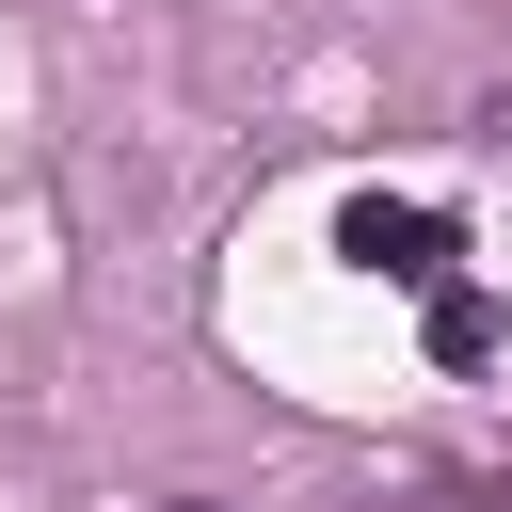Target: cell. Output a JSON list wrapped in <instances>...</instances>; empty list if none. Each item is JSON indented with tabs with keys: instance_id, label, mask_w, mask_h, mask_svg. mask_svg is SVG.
Returning <instances> with one entry per match:
<instances>
[{
	"instance_id": "6da1fadb",
	"label": "cell",
	"mask_w": 512,
	"mask_h": 512,
	"mask_svg": "<svg viewBox=\"0 0 512 512\" xmlns=\"http://www.w3.org/2000/svg\"><path fill=\"white\" fill-rule=\"evenodd\" d=\"M336 256H368L384 288H448V256H464V224H448V208H384V192H368V208L336 224Z\"/></svg>"
},
{
	"instance_id": "7a4b0ae2",
	"label": "cell",
	"mask_w": 512,
	"mask_h": 512,
	"mask_svg": "<svg viewBox=\"0 0 512 512\" xmlns=\"http://www.w3.org/2000/svg\"><path fill=\"white\" fill-rule=\"evenodd\" d=\"M496 352V304L480 288H432V368H480Z\"/></svg>"
},
{
	"instance_id": "3957f363",
	"label": "cell",
	"mask_w": 512,
	"mask_h": 512,
	"mask_svg": "<svg viewBox=\"0 0 512 512\" xmlns=\"http://www.w3.org/2000/svg\"><path fill=\"white\" fill-rule=\"evenodd\" d=\"M416 512H512V496H496V480H432Z\"/></svg>"
},
{
	"instance_id": "277c9868",
	"label": "cell",
	"mask_w": 512,
	"mask_h": 512,
	"mask_svg": "<svg viewBox=\"0 0 512 512\" xmlns=\"http://www.w3.org/2000/svg\"><path fill=\"white\" fill-rule=\"evenodd\" d=\"M176 512H224V496H176Z\"/></svg>"
}]
</instances>
